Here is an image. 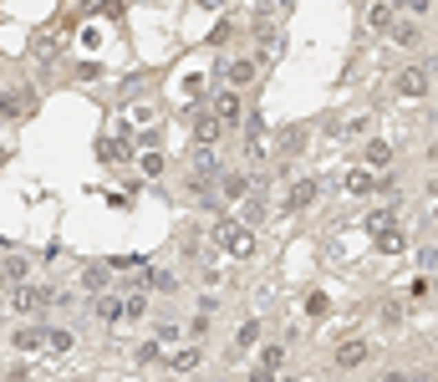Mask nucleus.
I'll return each mask as SVG.
<instances>
[{
  "instance_id": "f257e3e1",
  "label": "nucleus",
  "mask_w": 438,
  "mask_h": 382,
  "mask_svg": "<svg viewBox=\"0 0 438 382\" xmlns=\"http://www.w3.org/2000/svg\"><path fill=\"white\" fill-rule=\"evenodd\" d=\"M214 240L225 245V250H229V255H235V260H244V255H255V234L244 230V225H229V219H225V225L214 230Z\"/></svg>"
},
{
  "instance_id": "f03ea898",
  "label": "nucleus",
  "mask_w": 438,
  "mask_h": 382,
  "mask_svg": "<svg viewBox=\"0 0 438 382\" xmlns=\"http://www.w3.org/2000/svg\"><path fill=\"white\" fill-rule=\"evenodd\" d=\"M367 362V341H342L337 347V367H362Z\"/></svg>"
},
{
  "instance_id": "7ed1b4c3",
  "label": "nucleus",
  "mask_w": 438,
  "mask_h": 382,
  "mask_svg": "<svg viewBox=\"0 0 438 382\" xmlns=\"http://www.w3.org/2000/svg\"><path fill=\"white\" fill-rule=\"evenodd\" d=\"M397 92H403V97H423V92H428V77H423L418 67L403 72V77H397Z\"/></svg>"
},
{
  "instance_id": "20e7f679",
  "label": "nucleus",
  "mask_w": 438,
  "mask_h": 382,
  "mask_svg": "<svg viewBox=\"0 0 438 382\" xmlns=\"http://www.w3.org/2000/svg\"><path fill=\"white\" fill-rule=\"evenodd\" d=\"M214 117H225V123H235V117H240V97H235V92H219Z\"/></svg>"
},
{
  "instance_id": "39448f33",
  "label": "nucleus",
  "mask_w": 438,
  "mask_h": 382,
  "mask_svg": "<svg viewBox=\"0 0 438 382\" xmlns=\"http://www.w3.org/2000/svg\"><path fill=\"white\" fill-rule=\"evenodd\" d=\"M311 199H316V183H311V179H301V183L291 189V209H306Z\"/></svg>"
},
{
  "instance_id": "423d86ee",
  "label": "nucleus",
  "mask_w": 438,
  "mask_h": 382,
  "mask_svg": "<svg viewBox=\"0 0 438 382\" xmlns=\"http://www.w3.org/2000/svg\"><path fill=\"white\" fill-rule=\"evenodd\" d=\"M194 138L199 143H214L219 138V117H199V123H194Z\"/></svg>"
},
{
  "instance_id": "0eeeda50",
  "label": "nucleus",
  "mask_w": 438,
  "mask_h": 382,
  "mask_svg": "<svg viewBox=\"0 0 438 382\" xmlns=\"http://www.w3.org/2000/svg\"><path fill=\"white\" fill-rule=\"evenodd\" d=\"M377 250H382V255H397V250H403V234H397V230H382L377 234Z\"/></svg>"
},
{
  "instance_id": "6e6552de",
  "label": "nucleus",
  "mask_w": 438,
  "mask_h": 382,
  "mask_svg": "<svg viewBox=\"0 0 438 382\" xmlns=\"http://www.w3.org/2000/svg\"><path fill=\"white\" fill-rule=\"evenodd\" d=\"M250 77H255V61H229V82H250Z\"/></svg>"
},
{
  "instance_id": "1a4fd4ad",
  "label": "nucleus",
  "mask_w": 438,
  "mask_h": 382,
  "mask_svg": "<svg viewBox=\"0 0 438 382\" xmlns=\"http://www.w3.org/2000/svg\"><path fill=\"white\" fill-rule=\"evenodd\" d=\"M235 341H240V347H255V341H260V321H244L235 332Z\"/></svg>"
},
{
  "instance_id": "9d476101",
  "label": "nucleus",
  "mask_w": 438,
  "mask_h": 382,
  "mask_svg": "<svg viewBox=\"0 0 438 382\" xmlns=\"http://www.w3.org/2000/svg\"><path fill=\"white\" fill-rule=\"evenodd\" d=\"M346 189H352V194H367V189H372V174H367V168H357V174H346Z\"/></svg>"
},
{
  "instance_id": "9b49d317",
  "label": "nucleus",
  "mask_w": 438,
  "mask_h": 382,
  "mask_svg": "<svg viewBox=\"0 0 438 382\" xmlns=\"http://www.w3.org/2000/svg\"><path fill=\"white\" fill-rule=\"evenodd\" d=\"M388 158H393V148H388V143H367V163H388Z\"/></svg>"
},
{
  "instance_id": "f8f14e48",
  "label": "nucleus",
  "mask_w": 438,
  "mask_h": 382,
  "mask_svg": "<svg viewBox=\"0 0 438 382\" xmlns=\"http://www.w3.org/2000/svg\"><path fill=\"white\" fill-rule=\"evenodd\" d=\"M393 21H397V10H393V6H377V10H372V26H382V31H388Z\"/></svg>"
},
{
  "instance_id": "ddd939ff",
  "label": "nucleus",
  "mask_w": 438,
  "mask_h": 382,
  "mask_svg": "<svg viewBox=\"0 0 438 382\" xmlns=\"http://www.w3.org/2000/svg\"><path fill=\"white\" fill-rule=\"evenodd\" d=\"M280 357H286L280 347H265V352H260V367H265V372H275V367H280Z\"/></svg>"
},
{
  "instance_id": "4468645a",
  "label": "nucleus",
  "mask_w": 438,
  "mask_h": 382,
  "mask_svg": "<svg viewBox=\"0 0 438 382\" xmlns=\"http://www.w3.org/2000/svg\"><path fill=\"white\" fill-rule=\"evenodd\" d=\"M118 311H123V306H118V301H112V296H102V301H97V316H102V321H112V316H118Z\"/></svg>"
},
{
  "instance_id": "2eb2a0df",
  "label": "nucleus",
  "mask_w": 438,
  "mask_h": 382,
  "mask_svg": "<svg viewBox=\"0 0 438 382\" xmlns=\"http://www.w3.org/2000/svg\"><path fill=\"white\" fill-rule=\"evenodd\" d=\"M189 367H199V352H178L174 357V372H189Z\"/></svg>"
},
{
  "instance_id": "dca6fc26",
  "label": "nucleus",
  "mask_w": 438,
  "mask_h": 382,
  "mask_svg": "<svg viewBox=\"0 0 438 382\" xmlns=\"http://www.w3.org/2000/svg\"><path fill=\"white\" fill-rule=\"evenodd\" d=\"M46 347H51V352H67V347H72V332H51Z\"/></svg>"
},
{
  "instance_id": "f3484780",
  "label": "nucleus",
  "mask_w": 438,
  "mask_h": 382,
  "mask_svg": "<svg viewBox=\"0 0 438 382\" xmlns=\"http://www.w3.org/2000/svg\"><path fill=\"white\" fill-rule=\"evenodd\" d=\"M143 174H148V179H158V174H163V158H158V153H148V158H143Z\"/></svg>"
},
{
  "instance_id": "a211bd4d",
  "label": "nucleus",
  "mask_w": 438,
  "mask_h": 382,
  "mask_svg": "<svg viewBox=\"0 0 438 382\" xmlns=\"http://www.w3.org/2000/svg\"><path fill=\"white\" fill-rule=\"evenodd\" d=\"M6 275H10V281H21V275H25V260L10 255V260H6Z\"/></svg>"
},
{
  "instance_id": "6ab92c4d",
  "label": "nucleus",
  "mask_w": 438,
  "mask_h": 382,
  "mask_svg": "<svg viewBox=\"0 0 438 382\" xmlns=\"http://www.w3.org/2000/svg\"><path fill=\"white\" fill-rule=\"evenodd\" d=\"M225 194H229V199H235V194H244V179H240V174H229V179H225Z\"/></svg>"
},
{
  "instance_id": "aec40b11",
  "label": "nucleus",
  "mask_w": 438,
  "mask_h": 382,
  "mask_svg": "<svg viewBox=\"0 0 438 382\" xmlns=\"http://www.w3.org/2000/svg\"><path fill=\"white\" fill-rule=\"evenodd\" d=\"M36 341H41V336H36V332H16V347H21V352H31Z\"/></svg>"
},
{
  "instance_id": "412c9836",
  "label": "nucleus",
  "mask_w": 438,
  "mask_h": 382,
  "mask_svg": "<svg viewBox=\"0 0 438 382\" xmlns=\"http://www.w3.org/2000/svg\"><path fill=\"white\" fill-rule=\"evenodd\" d=\"M250 382H275V372H265V367H255V372H250Z\"/></svg>"
},
{
  "instance_id": "4be33fe9",
  "label": "nucleus",
  "mask_w": 438,
  "mask_h": 382,
  "mask_svg": "<svg viewBox=\"0 0 438 382\" xmlns=\"http://www.w3.org/2000/svg\"><path fill=\"white\" fill-rule=\"evenodd\" d=\"M382 382H403V372H382Z\"/></svg>"
},
{
  "instance_id": "5701e85b",
  "label": "nucleus",
  "mask_w": 438,
  "mask_h": 382,
  "mask_svg": "<svg viewBox=\"0 0 438 382\" xmlns=\"http://www.w3.org/2000/svg\"><path fill=\"white\" fill-rule=\"evenodd\" d=\"M286 382H295V377H286Z\"/></svg>"
},
{
  "instance_id": "b1692460",
  "label": "nucleus",
  "mask_w": 438,
  "mask_h": 382,
  "mask_svg": "<svg viewBox=\"0 0 438 382\" xmlns=\"http://www.w3.org/2000/svg\"><path fill=\"white\" fill-rule=\"evenodd\" d=\"M433 143H438V138H433Z\"/></svg>"
}]
</instances>
